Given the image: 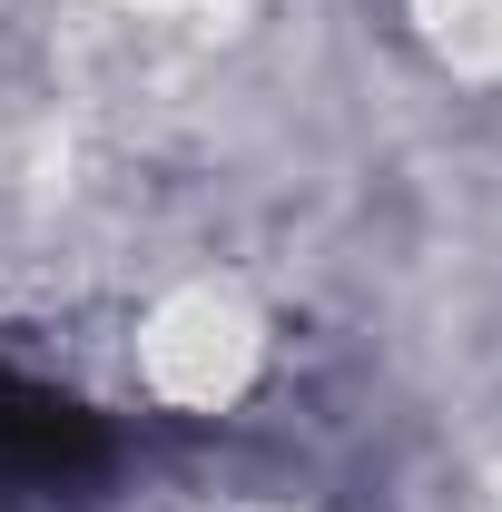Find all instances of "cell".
<instances>
[{"label":"cell","mask_w":502,"mask_h":512,"mask_svg":"<svg viewBox=\"0 0 502 512\" xmlns=\"http://www.w3.org/2000/svg\"><path fill=\"white\" fill-rule=\"evenodd\" d=\"M99 463L89 414H69L60 394H30V384H0V493H60L69 473Z\"/></svg>","instance_id":"1"}]
</instances>
